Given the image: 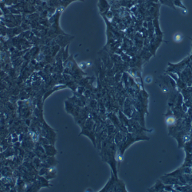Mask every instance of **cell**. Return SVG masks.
Here are the masks:
<instances>
[{"label":"cell","instance_id":"6da1fadb","mask_svg":"<svg viewBox=\"0 0 192 192\" xmlns=\"http://www.w3.org/2000/svg\"><path fill=\"white\" fill-rule=\"evenodd\" d=\"M181 39H182V35L179 33L176 34V35H175V37H174V40H175L176 42H180V41H181Z\"/></svg>","mask_w":192,"mask_h":192}]
</instances>
